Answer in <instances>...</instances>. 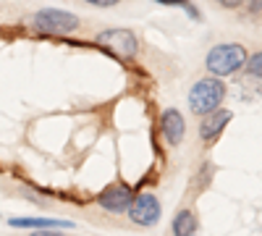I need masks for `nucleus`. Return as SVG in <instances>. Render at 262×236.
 Masks as SVG:
<instances>
[{
  "label": "nucleus",
  "instance_id": "obj_11",
  "mask_svg": "<svg viewBox=\"0 0 262 236\" xmlns=\"http://www.w3.org/2000/svg\"><path fill=\"white\" fill-rule=\"evenodd\" d=\"M247 74L257 81H262V50L259 53H252L247 58Z\"/></svg>",
  "mask_w": 262,
  "mask_h": 236
},
{
  "label": "nucleus",
  "instance_id": "obj_7",
  "mask_svg": "<svg viewBox=\"0 0 262 236\" xmlns=\"http://www.w3.org/2000/svg\"><path fill=\"white\" fill-rule=\"evenodd\" d=\"M160 134H163V139H165L170 147H179V144H181V139H184V134H186V121H184L181 111L168 108V111L163 113V118H160Z\"/></svg>",
  "mask_w": 262,
  "mask_h": 236
},
{
  "label": "nucleus",
  "instance_id": "obj_2",
  "mask_svg": "<svg viewBox=\"0 0 262 236\" xmlns=\"http://www.w3.org/2000/svg\"><path fill=\"white\" fill-rule=\"evenodd\" d=\"M226 100V84L215 76L200 79L189 92V108L194 116H207L212 111L221 108V102Z\"/></svg>",
  "mask_w": 262,
  "mask_h": 236
},
{
  "label": "nucleus",
  "instance_id": "obj_9",
  "mask_svg": "<svg viewBox=\"0 0 262 236\" xmlns=\"http://www.w3.org/2000/svg\"><path fill=\"white\" fill-rule=\"evenodd\" d=\"M170 231L173 236H200V223H196V216L184 207L173 216V223H170Z\"/></svg>",
  "mask_w": 262,
  "mask_h": 236
},
{
  "label": "nucleus",
  "instance_id": "obj_4",
  "mask_svg": "<svg viewBox=\"0 0 262 236\" xmlns=\"http://www.w3.org/2000/svg\"><path fill=\"white\" fill-rule=\"evenodd\" d=\"M97 45L111 53L113 58H121V60H131L137 53H139V39L131 29H121V27H113V29H102L97 34Z\"/></svg>",
  "mask_w": 262,
  "mask_h": 236
},
{
  "label": "nucleus",
  "instance_id": "obj_8",
  "mask_svg": "<svg viewBox=\"0 0 262 236\" xmlns=\"http://www.w3.org/2000/svg\"><path fill=\"white\" fill-rule=\"evenodd\" d=\"M231 111H212V113H207L205 118H202V123H200V139L205 142V144H212L217 137L223 134V128L231 123Z\"/></svg>",
  "mask_w": 262,
  "mask_h": 236
},
{
  "label": "nucleus",
  "instance_id": "obj_12",
  "mask_svg": "<svg viewBox=\"0 0 262 236\" xmlns=\"http://www.w3.org/2000/svg\"><path fill=\"white\" fill-rule=\"evenodd\" d=\"M155 3H160V6H168V8H173V6H179V8H184L191 18H200V11H196V6L191 3V0H155Z\"/></svg>",
  "mask_w": 262,
  "mask_h": 236
},
{
  "label": "nucleus",
  "instance_id": "obj_14",
  "mask_svg": "<svg viewBox=\"0 0 262 236\" xmlns=\"http://www.w3.org/2000/svg\"><path fill=\"white\" fill-rule=\"evenodd\" d=\"M29 236H63L58 228H37V231H32Z\"/></svg>",
  "mask_w": 262,
  "mask_h": 236
},
{
  "label": "nucleus",
  "instance_id": "obj_10",
  "mask_svg": "<svg viewBox=\"0 0 262 236\" xmlns=\"http://www.w3.org/2000/svg\"><path fill=\"white\" fill-rule=\"evenodd\" d=\"M8 226L13 228H74L71 221H58V218H11Z\"/></svg>",
  "mask_w": 262,
  "mask_h": 236
},
{
  "label": "nucleus",
  "instance_id": "obj_3",
  "mask_svg": "<svg viewBox=\"0 0 262 236\" xmlns=\"http://www.w3.org/2000/svg\"><path fill=\"white\" fill-rule=\"evenodd\" d=\"M79 16H74L71 11H63V8H39L34 16H32V27L42 34H53V37H60V34H71L79 29Z\"/></svg>",
  "mask_w": 262,
  "mask_h": 236
},
{
  "label": "nucleus",
  "instance_id": "obj_6",
  "mask_svg": "<svg viewBox=\"0 0 262 236\" xmlns=\"http://www.w3.org/2000/svg\"><path fill=\"white\" fill-rule=\"evenodd\" d=\"M131 200H134V191H131L126 184H111V186H105L100 191V207L107 210V212H113V216H121V212H128V205Z\"/></svg>",
  "mask_w": 262,
  "mask_h": 236
},
{
  "label": "nucleus",
  "instance_id": "obj_1",
  "mask_svg": "<svg viewBox=\"0 0 262 236\" xmlns=\"http://www.w3.org/2000/svg\"><path fill=\"white\" fill-rule=\"evenodd\" d=\"M247 50L244 45L238 42H223V45H215L207 58H205V66L212 76H231L236 74L242 66H247Z\"/></svg>",
  "mask_w": 262,
  "mask_h": 236
},
{
  "label": "nucleus",
  "instance_id": "obj_5",
  "mask_svg": "<svg viewBox=\"0 0 262 236\" xmlns=\"http://www.w3.org/2000/svg\"><path fill=\"white\" fill-rule=\"evenodd\" d=\"M128 218L134 226H142V228H149L160 221V202L155 195H149V191H139L134 195L128 205Z\"/></svg>",
  "mask_w": 262,
  "mask_h": 236
},
{
  "label": "nucleus",
  "instance_id": "obj_16",
  "mask_svg": "<svg viewBox=\"0 0 262 236\" xmlns=\"http://www.w3.org/2000/svg\"><path fill=\"white\" fill-rule=\"evenodd\" d=\"M215 3L223 6V8H238V6L244 3V0H215Z\"/></svg>",
  "mask_w": 262,
  "mask_h": 236
},
{
  "label": "nucleus",
  "instance_id": "obj_13",
  "mask_svg": "<svg viewBox=\"0 0 262 236\" xmlns=\"http://www.w3.org/2000/svg\"><path fill=\"white\" fill-rule=\"evenodd\" d=\"M84 3L97 6V8H113V6H118V3H121V0H84Z\"/></svg>",
  "mask_w": 262,
  "mask_h": 236
},
{
  "label": "nucleus",
  "instance_id": "obj_15",
  "mask_svg": "<svg viewBox=\"0 0 262 236\" xmlns=\"http://www.w3.org/2000/svg\"><path fill=\"white\" fill-rule=\"evenodd\" d=\"M247 11H249L252 16L262 13V0H247Z\"/></svg>",
  "mask_w": 262,
  "mask_h": 236
}]
</instances>
